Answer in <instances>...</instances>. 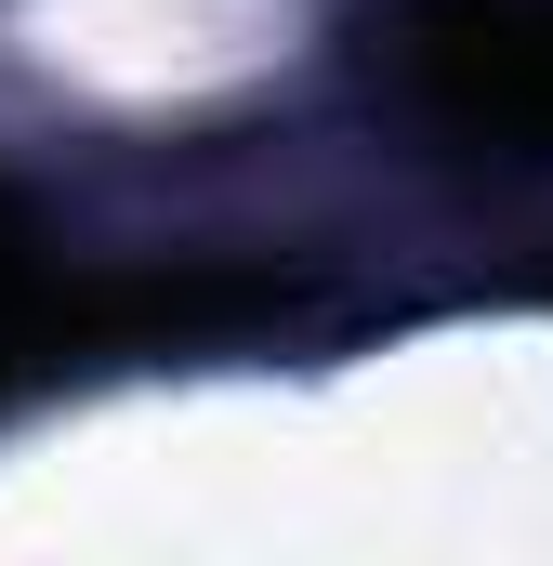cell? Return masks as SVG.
<instances>
[{
    "label": "cell",
    "mask_w": 553,
    "mask_h": 566,
    "mask_svg": "<svg viewBox=\"0 0 553 566\" xmlns=\"http://www.w3.org/2000/svg\"><path fill=\"white\" fill-rule=\"evenodd\" d=\"M396 80L448 145L553 158V0H409Z\"/></svg>",
    "instance_id": "obj_1"
},
{
    "label": "cell",
    "mask_w": 553,
    "mask_h": 566,
    "mask_svg": "<svg viewBox=\"0 0 553 566\" xmlns=\"http://www.w3.org/2000/svg\"><path fill=\"white\" fill-rule=\"evenodd\" d=\"M66 329V303H53V277H40V238H27V211L0 198V369L13 356H40Z\"/></svg>",
    "instance_id": "obj_2"
}]
</instances>
